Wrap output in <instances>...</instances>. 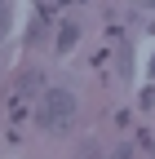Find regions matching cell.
<instances>
[{"label": "cell", "instance_id": "1", "mask_svg": "<svg viewBox=\"0 0 155 159\" xmlns=\"http://www.w3.org/2000/svg\"><path fill=\"white\" fill-rule=\"evenodd\" d=\"M40 119H45V128H49V133L71 128V119H75V97H71V93H49V97H45Z\"/></svg>", "mask_w": 155, "mask_h": 159}]
</instances>
